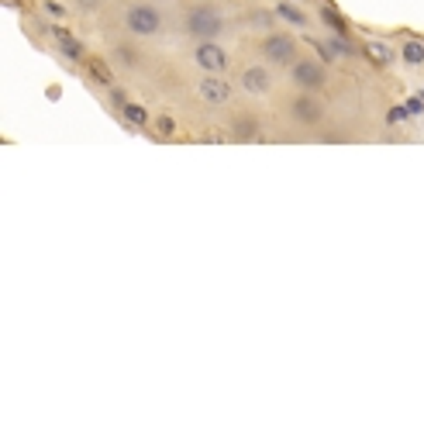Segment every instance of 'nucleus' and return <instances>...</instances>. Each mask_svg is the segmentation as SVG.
I'll list each match as a JSON object with an SVG mask.
<instances>
[{"mask_svg":"<svg viewBox=\"0 0 424 424\" xmlns=\"http://www.w3.org/2000/svg\"><path fill=\"white\" fill-rule=\"evenodd\" d=\"M125 28L135 39H156V35H163L166 18L152 0H131L125 7Z\"/></svg>","mask_w":424,"mask_h":424,"instance_id":"f257e3e1","label":"nucleus"},{"mask_svg":"<svg viewBox=\"0 0 424 424\" xmlns=\"http://www.w3.org/2000/svg\"><path fill=\"white\" fill-rule=\"evenodd\" d=\"M228 32V18L214 4H193L186 11V35L197 42H217V35Z\"/></svg>","mask_w":424,"mask_h":424,"instance_id":"f03ea898","label":"nucleus"},{"mask_svg":"<svg viewBox=\"0 0 424 424\" xmlns=\"http://www.w3.org/2000/svg\"><path fill=\"white\" fill-rule=\"evenodd\" d=\"M259 52H262V59L266 62H273V66H294L300 55L297 48V39L294 35H287V32H269L266 39H262V45H259Z\"/></svg>","mask_w":424,"mask_h":424,"instance_id":"7ed1b4c3","label":"nucleus"},{"mask_svg":"<svg viewBox=\"0 0 424 424\" xmlns=\"http://www.w3.org/2000/svg\"><path fill=\"white\" fill-rule=\"evenodd\" d=\"M290 80L297 90H307V93H317L328 86V69H324V59H297L290 66Z\"/></svg>","mask_w":424,"mask_h":424,"instance_id":"20e7f679","label":"nucleus"},{"mask_svg":"<svg viewBox=\"0 0 424 424\" xmlns=\"http://www.w3.org/2000/svg\"><path fill=\"white\" fill-rule=\"evenodd\" d=\"M193 66L204 76H224L228 66H231V55H228V48H221L217 42H197L193 45Z\"/></svg>","mask_w":424,"mask_h":424,"instance_id":"39448f33","label":"nucleus"},{"mask_svg":"<svg viewBox=\"0 0 424 424\" xmlns=\"http://www.w3.org/2000/svg\"><path fill=\"white\" fill-rule=\"evenodd\" d=\"M290 121L300 128H317L324 125V104L317 100V93L300 90L297 97L290 100Z\"/></svg>","mask_w":424,"mask_h":424,"instance_id":"423d86ee","label":"nucleus"},{"mask_svg":"<svg viewBox=\"0 0 424 424\" xmlns=\"http://www.w3.org/2000/svg\"><path fill=\"white\" fill-rule=\"evenodd\" d=\"M273 86H276V80H273V69L269 66H245L242 73H238V90L242 93H249V97H266V93H273Z\"/></svg>","mask_w":424,"mask_h":424,"instance_id":"0eeeda50","label":"nucleus"},{"mask_svg":"<svg viewBox=\"0 0 424 424\" xmlns=\"http://www.w3.org/2000/svg\"><path fill=\"white\" fill-rule=\"evenodd\" d=\"M231 93H235V86L228 83L224 76H200L197 80V97L204 104H211V107H224L231 100Z\"/></svg>","mask_w":424,"mask_h":424,"instance_id":"6e6552de","label":"nucleus"},{"mask_svg":"<svg viewBox=\"0 0 424 424\" xmlns=\"http://www.w3.org/2000/svg\"><path fill=\"white\" fill-rule=\"evenodd\" d=\"M48 35L55 39V45H59V52H62L66 59H73V62H80V59H86L83 42H80V39H76L73 32H66V28H59V25H55V28H52Z\"/></svg>","mask_w":424,"mask_h":424,"instance_id":"1a4fd4ad","label":"nucleus"},{"mask_svg":"<svg viewBox=\"0 0 424 424\" xmlns=\"http://www.w3.org/2000/svg\"><path fill=\"white\" fill-rule=\"evenodd\" d=\"M317 14H321V21L328 25V32H331V35H338V39H352V28H348V21L341 18L335 7L321 4V7H317Z\"/></svg>","mask_w":424,"mask_h":424,"instance_id":"9d476101","label":"nucleus"},{"mask_svg":"<svg viewBox=\"0 0 424 424\" xmlns=\"http://www.w3.org/2000/svg\"><path fill=\"white\" fill-rule=\"evenodd\" d=\"M273 14H276L280 21H287V25H294V28H307V14L300 11L297 4H290V0H276V7H273Z\"/></svg>","mask_w":424,"mask_h":424,"instance_id":"9b49d317","label":"nucleus"},{"mask_svg":"<svg viewBox=\"0 0 424 424\" xmlns=\"http://www.w3.org/2000/svg\"><path fill=\"white\" fill-rule=\"evenodd\" d=\"M231 131H235V138L252 142L255 135H259V121H255V114H235V118H231Z\"/></svg>","mask_w":424,"mask_h":424,"instance_id":"f8f14e48","label":"nucleus"},{"mask_svg":"<svg viewBox=\"0 0 424 424\" xmlns=\"http://www.w3.org/2000/svg\"><path fill=\"white\" fill-rule=\"evenodd\" d=\"M400 59H404V66H414V69H421L424 66V45L418 39H407L404 48H400Z\"/></svg>","mask_w":424,"mask_h":424,"instance_id":"ddd939ff","label":"nucleus"},{"mask_svg":"<svg viewBox=\"0 0 424 424\" xmlns=\"http://www.w3.org/2000/svg\"><path fill=\"white\" fill-rule=\"evenodd\" d=\"M366 55L373 59V66H390V62L397 59V52H393L386 42H366Z\"/></svg>","mask_w":424,"mask_h":424,"instance_id":"4468645a","label":"nucleus"},{"mask_svg":"<svg viewBox=\"0 0 424 424\" xmlns=\"http://www.w3.org/2000/svg\"><path fill=\"white\" fill-rule=\"evenodd\" d=\"M121 118H125L128 125H135V128H145L149 121H152V114H149L142 104H125V107H121Z\"/></svg>","mask_w":424,"mask_h":424,"instance_id":"2eb2a0df","label":"nucleus"},{"mask_svg":"<svg viewBox=\"0 0 424 424\" xmlns=\"http://www.w3.org/2000/svg\"><path fill=\"white\" fill-rule=\"evenodd\" d=\"M114 59H118L125 69H135V66H138V52H135L131 45H114Z\"/></svg>","mask_w":424,"mask_h":424,"instance_id":"dca6fc26","label":"nucleus"},{"mask_svg":"<svg viewBox=\"0 0 424 424\" xmlns=\"http://www.w3.org/2000/svg\"><path fill=\"white\" fill-rule=\"evenodd\" d=\"M90 73H93L104 86H114V73L107 69V62H104V59H90Z\"/></svg>","mask_w":424,"mask_h":424,"instance_id":"f3484780","label":"nucleus"},{"mask_svg":"<svg viewBox=\"0 0 424 424\" xmlns=\"http://www.w3.org/2000/svg\"><path fill=\"white\" fill-rule=\"evenodd\" d=\"M42 14L48 18V21H62V18L69 14V7L59 4V0H42Z\"/></svg>","mask_w":424,"mask_h":424,"instance_id":"a211bd4d","label":"nucleus"},{"mask_svg":"<svg viewBox=\"0 0 424 424\" xmlns=\"http://www.w3.org/2000/svg\"><path fill=\"white\" fill-rule=\"evenodd\" d=\"M407 118H411V114H407V107H404V104H400V107H390V111H386V125H404Z\"/></svg>","mask_w":424,"mask_h":424,"instance_id":"6ab92c4d","label":"nucleus"},{"mask_svg":"<svg viewBox=\"0 0 424 424\" xmlns=\"http://www.w3.org/2000/svg\"><path fill=\"white\" fill-rule=\"evenodd\" d=\"M404 107H407V114H411V118H421V114H424V100H421V97H407V100H404Z\"/></svg>","mask_w":424,"mask_h":424,"instance_id":"aec40b11","label":"nucleus"},{"mask_svg":"<svg viewBox=\"0 0 424 424\" xmlns=\"http://www.w3.org/2000/svg\"><path fill=\"white\" fill-rule=\"evenodd\" d=\"M73 11H80V14H97V11H100V0H73Z\"/></svg>","mask_w":424,"mask_h":424,"instance_id":"412c9836","label":"nucleus"},{"mask_svg":"<svg viewBox=\"0 0 424 424\" xmlns=\"http://www.w3.org/2000/svg\"><path fill=\"white\" fill-rule=\"evenodd\" d=\"M156 128H159V135H166V138H170L172 131H176V121H172L170 114H163V118H156Z\"/></svg>","mask_w":424,"mask_h":424,"instance_id":"4be33fe9","label":"nucleus"},{"mask_svg":"<svg viewBox=\"0 0 424 424\" xmlns=\"http://www.w3.org/2000/svg\"><path fill=\"white\" fill-rule=\"evenodd\" d=\"M111 100H114L118 107H125V104H128V100H125V90H121V86H111Z\"/></svg>","mask_w":424,"mask_h":424,"instance_id":"5701e85b","label":"nucleus"},{"mask_svg":"<svg viewBox=\"0 0 424 424\" xmlns=\"http://www.w3.org/2000/svg\"><path fill=\"white\" fill-rule=\"evenodd\" d=\"M418 97H421V100H424V90H421V93H418Z\"/></svg>","mask_w":424,"mask_h":424,"instance_id":"b1692460","label":"nucleus"}]
</instances>
